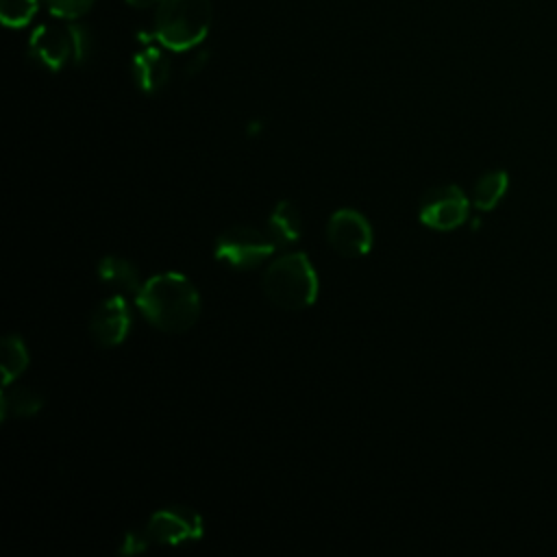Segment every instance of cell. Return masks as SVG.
Segmentation results:
<instances>
[{
    "instance_id": "obj_3",
    "label": "cell",
    "mask_w": 557,
    "mask_h": 557,
    "mask_svg": "<svg viewBox=\"0 0 557 557\" xmlns=\"http://www.w3.org/2000/svg\"><path fill=\"white\" fill-rule=\"evenodd\" d=\"M265 298L287 311L309 307L318 296V276L307 255L292 252L272 261L261 278Z\"/></svg>"
},
{
    "instance_id": "obj_8",
    "label": "cell",
    "mask_w": 557,
    "mask_h": 557,
    "mask_svg": "<svg viewBox=\"0 0 557 557\" xmlns=\"http://www.w3.org/2000/svg\"><path fill=\"white\" fill-rule=\"evenodd\" d=\"M28 54L33 61H37L50 72H59L70 59L74 61V39L70 24L37 26L28 39Z\"/></svg>"
},
{
    "instance_id": "obj_7",
    "label": "cell",
    "mask_w": 557,
    "mask_h": 557,
    "mask_svg": "<svg viewBox=\"0 0 557 557\" xmlns=\"http://www.w3.org/2000/svg\"><path fill=\"white\" fill-rule=\"evenodd\" d=\"M331 248L342 257H361L372 248L370 222L355 209H339L326 226Z\"/></svg>"
},
{
    "instance_id": "obj_20",
    "label": "cell",
    "mask_w": 557,
    "mask_h": 557,
    "mask_svg": "<svg viewBox=\"0 0 557 557\" xmlns=\"http://www.w3.org/2000/svg\"><path fill=\"white\" fill-rule=\"evenodd\" d=\"M131 7L135 9H146V7H152V4H159L161 0H126Z\"/></svg>"
},
{
    "instance_id": "obj_17",
    "label": "cell",
    "mask_w": 557,
    "mask_h": 557,
    "mask_svg": "<svg viewBox=\"0 0 557 557\" xmlns=\"http://www.w3.org/2000/svg\"><path fill=\"white\" fill-rule=\"evenodd\" d=\"M44 2L48 4L50 13L61 20H76L85 15L94 4V0H44Z\"/></svg>"
},
{
    "instance_id": "obj_4",
    "label": "cell",
    "mask_w": 557,
    "mask_h": 557,
    "mask_svg": "<svg viewBox=\"0 0 557 557\" xmlns=\"http://www.w3.org/2000/svg\"><path fill=\"white\" fill-rule=\"evenodd\" d=\"M276 248L278 246L268 231L252 226H233L215 239V257L235 270H252L261 265Z\"/></svg>"
},
{
    "instance_id": "obj_10",
    "label": "cell",
    "mask_w": 557,
    "mask_h": 557,
    "mask_svg": "<svg viewBox=\"0 0 557 557\" xmlns=\"http://www.w3.org/2000/svg\"><path fill=\"white\" fill-rule=\"evenodd\" d=\"M170 70H172L170 59L157 46H144L133 57L135 85L146 94H154L163 89L165 83L170 81Z\"/></svg>"
},
{
    "instance_id": "obj_19",
    "label": "cell",
    "mask_w": 557,
    "mask_h": 557,
    "mask_svg": "<svg viewBox=\"0 0 557 557\" xmlns=\"http://www.w3.org/2000/svg\"><path fill=\"white\" fill-rule=\"evenodd\" d=\"M74 39V63H83L89 54V33L81 24H70Z\"/></svg>"
},
{
    "instance_id": "obj_12",
    "label": "cell",
    "mask_w": 557,
    "mask_h": 557,
    "mask_svg": "<svg viewBox=\"0 0 557 557\" xmlns=\"http://www.w3.org/2000/svg\"><path fill=\"white\" fill-rule=\"evenodd\" d=\"M268 233L278 248L294 244L302 233V220H300L298 207L289 200H281L268 220Z\"/></svg>"
},
{
    "instance_id": "obj_13",
    "label": "cell",
    "mask_w": 557,
    "mask_h": 557,
    "mask_svg": "<svg viewBox=\"0 0 557 557\" xmlns=\"http://www.w3.org/2000/svg\"><path fill=\"white\" fill-rule=\"evenodd\" d=\"M44 405V398L24 385H4L2 396H0V416L2 420L11 418H28L37 413Z\"/></svg>"
},
{
    "instance_id": "obj_1",
    "label": "cell",
    "mask_w": 557,
    "mask_h": 557,
    "mask_svg": "<svg viewBox=\"0 0 557 557\" xmlns=\"http://www.w3.org/2000/svg\"><path fill=\"white\" fill-rule=\"evenodd\" d=\"M137 307L152 326L165 333H183L200 315L196 287L183 274L174 272L148 278L137 294Z\"/></svg>"
},
{
    "instance_id": "obj_16",
    "label": "cell",
    "mask_w": 557,
    "mask_h": 557,
    "mask_svg": "<svg viewBox=\"0 0 557 557\" xmlns=\"http://www.w3.org/2000/svg\"><path fill=\"white\" fill-rule=\"evenodd\" d=\"M37 13V0H0V20L9 28L26 26Z\"/></svg>"
},
{
    "instance_id": "obj_6",
    "label": "cell",
    "mask_w": 557,
    "mask_h": 557,
    "mask_svg": "<svg viewBox=\"0 0 557 557\" xmlns=\"http://www.w3.org/2000/svg\"><path fill=\"white\" fill-rule=\"evenodd\" d=\"M144 529L152 544H185L202 535V518L194 509L176 505L152 513Z\"/></svg>"
},
{
    "instance_id": "obj_15",
    "label": "cell",
    "mask_w": 557,
    "mask_h": 557,
    "mask_svg": "<svg viewBox=\"0 0 557 557\" xmlns=\"http://www.w3.org/2000/svg\"><path fill=\"white\" fill-rule=\"evenodd\" d=\"M28 366V352L24 342L17 335H7L0 344V368H2V385L13 383Z\"/></svg>"
},
{
    "instance_id": "obj_11",
    "label": "cell",
    "mask_w": 557,
    "mask_h": 557,
    "mask_svg": "<svg viewBox=\"0 0 557 557\" xmlns=\"http://www.w3.org/2000/svg\"><path fill=\"white\" fill-rule=\"evenodd\" d=\"M98 276L102 283L122 289L126 294H139L144 287L141 274L137 270V265H133L128 259L122 257H104L98 263Z\"/></svg>"
},
{
    "instance_id": "obj_18",
    "label": "cell",
    "mask_w": 557,
    "mask_h": 557,
    "mask_svg": "<svg viewBox=\"0 0 557 557\" xmlns=\"http://www.w3.org/2000/svg\"><path fill=\"white\" fill-rule=\"evenodd\" d=\"M148 546H152V542H150L146 529H133L124 535L120 553L122 555H137V553H144Z\"/></svg>"
},
{
    "instance_id": "obj_2",
    "label": "cell",
    "mask_w": 557,
    "mask_h": 557,
    "mask_svg": "<svg viewBox=\"0 0 557 557\" xmlns=\"http://www.w3.org/2000/svg\"><path fill=\"white\" fill-rule=\"evenodd\" d=\"M211 26L209 0H161L157 4L152 39L163 48L183 52L198 46Z\"/></svg>"
},
{
    "instance_id": "obj_9",
    "label": "cell",
    "mask_w": 557,
    "mask_h": 557,
    "mask_svg": "<svg viewBox=\"0 0 557 557\" xmlns=\"http://www.w3.org/2000/svg\"><path fill=\"white\" fill-rule=\"evenodd\" d=\"M131 329L128 305L122 296H113L100 302L89 318V335L96 344L109 348L124 342Z\"/></svg>"
},
{
    "instance_id": "obj_5",
    "label": "cell",
    "mask_w": 557,
    "mask_h": 557,
    "mask_svg": "<svg viewBox=\"0 0 557 557\" xmlns=\"http://www.w3.org/2000/svg\"><path fill=\"white\" fill-rule=\"evenodd\" d=\"M468 198L457 185H440L420 202V220L435 231H453L468 220Z\"/></svg>"
},
{
    "instance_id": "obj_14",
    "label": "cell",
    "mask_w": 557,
    "mask_h": 557,
    "mask_svg": "<svg viewBox=\"0 0 557 557\" xmlns=\"http://www.w3.org/2000/svg\"><path fill=\"white\" fill-rule=\"evenodd\" d=\"M509 187V176L505 170H490L485 172L472 191V205L481 211H492L505 196Z\"/></svg>"
}]
</instances>
